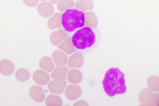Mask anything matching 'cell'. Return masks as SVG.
Instances as JSON below:
<instances>
[{
	"mask_svg": "<svg viewBox=\"0 0 159 106\" xmlns=\"http://www.w3.org/2000/svg\"><path fill=\"white\" fill-rule=\"evenodd\" d=\"M67 34H66V32L65 31H63V30H55L53 33H51V35H50V41H51V44L52 45H54V46H58L63 41L64 39H65L66 37H67Z\"/></svg>",
	"mask_w": 159,
	"mask_h": 106,
	"instance_id": "obj_13",
	"label": "cell"
},
{
	"mask_svg": "<svg viewBox=\"0 0 159 106\" xmlns=\"http://www.w3.org/2000/svg\"><path fill=\"white\" fill-rule=\"evenodd\" d=\"M48 28L51 30H56L61 27V14L60 13H53V15L49 18L47 22Z\"/></svg>",
	"mask_w": 159,
	"mask_h": 106,
	"instance_id": "obj_18",
	"label": "cell"
},
{
	"mask_svg": "<svg viewBox=\"0 0 159 106\" xmlns=\"http://www.w3.org/2000/svg\"><path fill=\"white\" fill-rule=\"evenodd\" d=\"M98 25V19L94 13L90 11L85 13V25L86 27H97Z\"/></svg>",
	"mask_w": 159,
	"mask_h": 106,
	"instance_id": "obj_20",
	"label": "cell"
},
{
	"mask_svg": "<svg viewBox=\"0 0 159 106\" xmlns=\"http://www.w3.org/2000/svg\"><path fill=\"white\" fill-rule=\"evenodd\" d=\"M65 95L68 100H71V101H74L76 99H79L82 94V89L81 87L78 86L76 84H73V85H68L66 86L65 88Z\"/></svg>",
	"mask_w": 159,
	"mask_h": 106,
	"instance_id": "obj_7",
	"label": "cell"
},
{
	"mask_svg": "<svg viewBox=\"0 0 159 106\" xmlns=\"http://www.w3.org/2000/svg\"><path fill=\"white\" fill-rule=\"evenodd\" d=\"M74 6H75L76 9L81 10V11H91L93 9L94 4L92 0H79Z\"/></svg>",
	"mask_w": 159,
	"mask_h": 106,
	"instance_id": "obj_19",
	"label": "cell"
},
{
	"mask_svg": "<svg viewBox=\"0 0 159 106\" xmlns=\"http://www.w3.org/2000/svg\"><path fill=\"white\" fill-rule=\"evenodd\" d=\"M46 104L48 106H58L63 105V100L61 99V97H58V94H50L46 98Z\"/></svg>",
	"mask_w": 159,
	"mask_h": 106,
	"instance_id": "obj_21",
	"label": "cell"
},
{
	"mask_svg": "<svg viewBox=\"0 0 159 106\" xmlns=\"http://www.w3.org/2000/svg\"><path fill=\"white\" fill-rule=\"evenodd\" d=\"M14 64L11 61H9V59H2L0 62V72L3 76H11L14 72Z\"/></svg>",
	"mask_w": 159,
	"mask_h": 106,
	"instance_id": "obj_15",
	"label": "cell"
},
{
	"mask_svg": "<svg viewBox=\"0 0 159 106\" xmlns=\"http://www.w3.org/2000/svg\"><path fill=\"white\" fill-rule=\"evenodd\" d=\"M103 89L108 97L114 98L119 94H124L127 91L124 73L119 68H110L106 71L102 82Z\"/></svg>",
	"mask_w": 159,
	"mask_h": 106,
	"instance_id": "obj_2",
	"label": "cell"
},
{
	"mask_svg": "<svg viewBox=\"0 0 159 106\" xmlns=\"http://www.w3.org/2000/svg\"><path fill=\"white\" fill-rule=\"evenodd\" d=\"M84 64V58H83V54L81 53H72L70 54V58L67 59V65L69 68H80L82 67Z\"/></svg>",
	"mask_w": 159,
	"mask_h": 106,
	"instance_id": "obj_10",
	"label": "cell"
},
{
	"mask_svg": "<svg viewBox=\"0 0 159 106\" xmlns=\"http://www.w3.org/2000/svg\"><path fill=\"white\" fill-rule=\"evenodd\" d=\"M58 1H60V0H50V2H51V3H52V4H57V2Z\"/></svg>",
	"mask_w": 159,
	"mask_h": 106,
	"instance_id": "obj_27",
	"label": "cell"
},
{
	"mask_svg": "<svg viewBox=\"0 0 159 106\" xmlns=\"http://www.w3.org/2000/svg\"><path fill=\"white\" fill-rule=\"evenodd\" d=\"M32 77H33V80H34V82L36 83V84L40 85V86L47 85L48 83L50 82V76L47 73V71L43 70V69L34 71Z\"/></svg>",
	"mask_w": 159,
	"mask_h": 106,
	"instance_id": "obj_9",
	"label": "cell"
},
{
	"mask_svg": "<svg viewBox=\"0 0 159 106\" xmlns=\"http://www.w3.org/2000/svg\"><path fill=\"white\" fill-rule=\"evenodd\" d=\"M139 101L142 104L153 105V102H154V104H157L158 94H152L148 89H143V90H141V92L139 94Z\"/></svg>",
	"mask_w": 159,
	"mask_h": 106,
	"instance_id": "obj_4",
	"label": "cell"
},
{
	"mask_svg": "<svg viewBox=\"0 0 159 106\" xmlns=\"http://www.w3.org/2000/svg\"><path fill=\"white\" fill-rule=\"evenodd\" d=\"M74 106H76V105H88V103L86 102V101H79V102H75L73 104Z\"/></svg>",
	"mask_w": 159,
	"mask_h": 106,
	"instance_id": "obj_26",
	"label": "cell"
},
{
	"mask_svg": "<svg viewBox=\"0 0 159 106\" xmlns=\"http://www.w3.org/2000/svg\"><path fill=\"white\" fill-rule=\"evenodd\" d=\"M47 86L51 94H63L64 90L66 88V82L65 80L64 81H61V80H53V81L48 83Z\"/></svg>",
	"mask_w": 159,
	"mask_h": 106,
	"instance_id": "obj_6",
	"label": "cell"
},
{
	"mask_svg": "<svg viewBox=\"0 0 159 106\" xmlns=\"http://www.w3.org/2000/svg\"><path fill=\"white\" fill-rule=\"evenodd\" d=\"M101 33L97 27H83L76 30L71 36V43L74 51L81 54H87L100 45Z\"/></svg>",
	"mask_w": 159,
	"mask_h": 106,
	"instance_id": "obj_1",
	"label": "cell"
},
{
	"mask_svg": "<svg viewBox=\"0 0 159 106\" xmlns=\"http://www.w3.org/2000/svg\"><path fill=\"white\" fill-rule=\"evenodd\" d=\"M37 12L43 17H51V15L54 13V7L51 2L43 1L37 4Z\"/></svg>",
	"mask_w": 159,
	"mask_h": 106,
	"instance_id": "obj_8",
	"label": "cell"
},
{
	"mask_svg": "<svg viewBox=\"0 0 159 106\" xmlns=\"http://www.w3.org/2000/svg\"><path fill=\"white\" fill-rule=\"evenodd\" d=\"M15 77H16V80H18L20 82H25L30 79V72L29 70H27V69H25V68H20L16 71V73H15Z\"/></svg>",
	"mask_w": 159,
	"mask_h": 106,
	"instance_id": "obj_22",
	"label": "cell"
},
{
	"mask_svg": "<svg viewBox=\"0 0 159 106\" xmlns=\"http://www.w3.org/2000/svg\"><path fill=\"white\" fill-rule=\"evenodd\" d=\"M83 27H85V12L84 11L72 7L61 12V29L65 31L67 35L73 34L76 30Z\"/></svg>",
	"mask_w": 159,
	"mask_h": 106,
	"instance_id": "obj_3",
	"label": "cell"
},
{
	"mask_svg": "<svg viewBox=\"0 0 159 106\" xmlns=\"http://www.w3.org/2000/svg\"><path fill=\"white\" fill-rule=\"evenodd\" d=\"M68 73V67L65 66H57V68H54L52 70V73H51V77L53 80H66V76H67Z\"/></svg>",
	"mask_w": 159,
	"mask_h": 106,
	"instance_id": "obj_14",
	"label": "cell"
},
{
	"mask_svg": "<svg viewBox=\"0 0 159 106\" xmlns=\"http://www.w3.org/2000/svg\"><path fill=\"white\" fill-rule=\"evenodd\" d=\"M67 55L61 50H56L52 53V61L56 66H65L67 64Z\"/></svg>",
	"mask_w": 159,
	"mask_h": 106,
	"instance_id": "obj_11",
	"label": "cell"
},
{
	"mask_svg": "<svg viewBox=\"0 0 159 106\" xmlns=\"http://www.w3.org/2000/svg\"><path fill=\"white\" fill-rule=\"evenodd\" d=\"M66 79H67L68 82L71 83V84H79V83H81L82 80H83V74H82V72L80 71L79 69L73 68V69H71L70 71H68Z\"/></svg>",
	"mask_w": 159,
	"mask_h": 106,
	"instance_id": "obj_12",
	"label": "cell"
},
{
	"mask_svg": "<svg viewBox=\"0 0 159 106\" xmlns=\"http://www.w3.org/2000/svg\"><path fill=\"white\" fill-rule=\"evenodd\" d=\"M43 1H47V0H42V2H43Z\"/></svg>",
	"mask_w": 159,
	"mask_h": 106,
	"instance_id": "obj_28",
	"label": "cell"
},
{
	"mask_svg": "<svg viewBox=\"0 0 159 106\" xmlns=\"http://www.w3.org/2000/svg\"><path fill=\"white\" fill-rule=\"evenodd\" d=\"M148 85L151 89H153L154 91H158V79L157 76H152L148 79Z\"/></svg>",
	"mask_w": 159,
	"mask_h": 106,
	"instance_id": "obj_24",
	"label": "cell"
},
{
	"mask_svg": "<svg viewBox=\"0 0 159 106\" xmlns=\"http://www.w3.org/2000/svg\"><path fill=\"white\" fill-rule=\"evenodd\" d=\"M25 6L30 7H34L38 4V0H22Z\"/></svg>",
	"mask_w": 159,
	"mask_h": 106,
	"instance_id": "obj_25",
	"label": "cell"
},
{
	"mask_svg": "<svg viewBox=\"0 0 159 106\" xmlns=\"http://www.w3.org/2000/svg\"><path fill=\"white\" fill-rule=\"evenodd\" d=\"M39 68H42L43 70L51 72L54 69V63H53L52 58L50 56H43V58H40L39 61Z\"/></svg>",
	"mask_w": 159,
	"mask_h": 106,
	"instance_id": "obj_17",
	"label": "cell"
},
{
	"mask_svg": "<svg viewBox=\"0 0 159 106\" xmlns=\"http://www.w3.org/2000/svg\"><path fill=\"white\" fill-rule=\"evenodd\" d=\"M29 94H30L31 99L38 103L43 102L46 99L45 90L43 89V87L40 86V85H34V86L31 87L29 90Z\"/></svg>",
	"mask_w": 159,
	"mask_h": 106,
	"instance_id": "obj_5",
	"label": "cell"
},
{
	"mask_svg": "<svg viewBox=\"0 0 159 106\" xmlns=\"http://www.w3.org/2000/svg\"><path fill=\"white\" fill-rule=\"evenodd\" d=\"M74 7L73 0H60L57 2V10L60 12H64L65 10L69 9V7Z\"/></svg>",
	"mask_w": 159,
	"mask_h": 106,
	"instance_id": "obj_23",
	"label": "cell"
},
{
	"mask_svg": "<svg viewBox=\"0 0 159 106\" xmlns=\"http://www.w3.org/2000/svg\"><path fill=\"white\" fill-rule=\"evenodd\" d=\"M57 47L61 51L65 52L66 54H72L73 52H75V51H74L73 46H72V43H71V37L69 35L63 41H61Z\"/></svg>",
	"mask_w": 159,
	"mask_h": 106,
	"instance_id": "obj_16",
	"label": "cell"
}]
</instances>
